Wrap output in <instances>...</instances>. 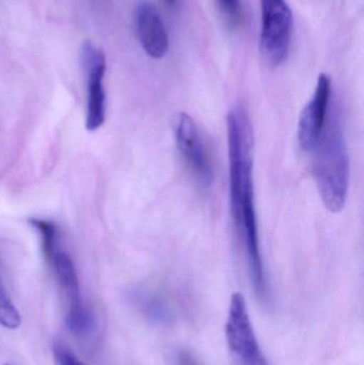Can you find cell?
Returning a JSON list of instances; mask_svg holds the SVG:
<instances>
[{
    "label": "cell",
    "instance_id": "cell-11",
    "mask_svg": "<svg viewBox=\"0 0 364 365\" xmlns=\"http://www.w3.org/2000/svg\"><path fill=\"white\" fill-rule=\"evenodd\" d=\"M220 15L229 29L235 30L243 25L244 6L241 0H215Z\"/></svg>",
    "mask_w": 364,
    "mask_h": 365
},
{
    "label": "cell",
    "instance_id": "cell-14",
    "mask_svg": "<svg viewBox=\"0 0 364 365\" xmlns=\"http://www.w3.org/2000/svg\"><path fill=\"white\" fill-rule=\"evenodd\" d=\"M167 2H169V4H173V2L175 1V0H166Z\"/></svg>",
    "mask_w": 364,
    "mask_h": 365
},
{
    "label": "cell",
    "instance_id": "cell-4",
    "mask_svg": "<svg viewBox=\"0 0 364 365\" xmlns=\"http://www.w3.org/2000/svg\"><path fill=\"white\" fill-rule=\"evenodd\" d=\"M228 346L237 365H271L256 340L245 298L233 294L226 324Z\"/></svg>",
    "mask_w": 364,
    "mask_h": 365
},
{
    "label": "cell",
    "instance_id": "cell-7",
    "mask_svg": "<svg viewBox=\"0 0 364 365\" xmlns=\"http://www.w3.org/2000/svg\"><path fill=\"white\" fill-rule=\"evenodd\" d=\"M81 64L88 81L85 128L94 132L104 124L106 118V96L103 85L106 71L105 53L91 42H85L81 49Z\"/></svg>",
    "mask_w": 364,
    "mask_h": 365
},
{
    "label": "cell",
    "instance_id": "cell-5",
    "mask_svg": "<svg viewBox=\"0 0 364 365\" xmlns=\"http://www.w3.org/2000/svg\"><path fill=\"white\" fill-rule=\"evenodd\" d=\"M175 135L177 149L190 173L202 188H209L215 177L213 164L198 126L188 113L177 115Z\"/></svg>",
    "mask_w": 364,
    "mask_h": 365
},
{
    "label": "cell",
    "instance_id": "cell-8",
    "mask_svg": "<svg viewBox=\"0 0 364 365\" xmlns=\"http://www.w3.org/2000/svg\"><path fill=\"white\" fill-rule=\"evenodd\" d=\"M331 98V77L321 74L316 92L299 118L298 141L301 149L305 151H313L320 141L328 117Z\"/></svg>",
    "mask_w": 364,
    "mask_h": 365
},
{
    "label": "cell",
    "instance_id": "cell-10",
    "mask_svg": "<svg viewBox=\"0 0 364 365\" xmlns=\"http://www.w3.org/2000/svg\"><path fill=\"white\" fill-rule=\"evenodd\" d=\"M29 222L40 233L43 253L49 261L51 257L59 250L57 247V227L53 223L43 219L31 218L29 219Z\"/></svg>",
    "mask_w": 364,
    "mask_h": 365
},
{
    "label": "cell",
    "instance_id": "cell-12",
    "mask_svg": "<svg viewBox=\"0 0 364 365\" xmlns=\"http://www.w3.org/2000/svg\"><path fill=\"white\" fill-rule=\"evenodd\" d=\"M0 325L8 329H16L21 325V317L11 302L6 289L0 284Z\"/></svg>",
    "mask_w": 364,
    "mask_h": 365
},
{
    "label": "cell",
    "instance_id": "cell-9",
    "mask_svg": "<svg viewBox=\"0 0 364 365\" xmlns=\"http://www.w3.org/2000/svg\"><path fill=\"white\" fill-rule=\"evenodd\" d=\"M137 32L141 46L150 57L160 59L168 53L169 38L157 9L149 1H141L137 8Z\"/></svg>",
    "mask_w": 364,
    "mask_h": 365
},
{
    "label": "cell",
    "instance_id": "cell-3",
    "mask_svg": "<svg viewBox=\"0 0 364 365\" xmlns=\"http://www.w3.org/2000/svg\"><path fill=\"white\" fill-rule=\"evenodd\" d=\"M262 10L261 51L269 66L286 61L293 34V14L286 0H260Z\"/></svg>",
    "mask_w": 364,
    "mask_h": 365
},
{
    "label": "cell",
    "instance_id": "cell-2",
    "mask_svg": "<svg viewBox=\"0 0 364 365\" xmlns=\"http://www.w3.org/2000/svg\"><path fill=\"white\" fill-rule=\"evenodd\" d=\"M314 151V177L321 199L329 212H340L345 206L350 181V162L341 111L336 109L328 115Z\"/></svg>",
    "mask_w": 364,
    "mask_h": 365
},
{
    "label": "cell",
    "instance_id": "cell-13",
    "mask_svg": "<svg viewBox=\"0 0 364 365\" xmlns=\"http://www.w3.org/2000/svg\"><path fill=\"white\" fill-rule=\"evenodd\" d=\"M53 351L56 365H85L72 351L59 343L53 345Z\"/></svg>",
    "mask_w": 364,
    "mask_h": 365
},
{
    "label": "cell",
    "instance_id": "cell-1",
    "mask_svg": "<svg viewBox=\"0 0 364 365\" xmlns=\"http://www.w3.org/2000/svg\"><path fill=\"white\" fill-rule=\"evenodd\" d=\"M230 163L231 212L247 257L250 280L256 296L266 300V277L261 257L258 220L254 206V136L251 121L243 107L233 108L227 117Z\"/></svg>",
    "mask_w": 364,
    "mask_h": 365
},
{
    "label": "cell",
    "instance_id": "cell-6",
    "mask_svg": "<svg viewBox=\"0 0 364 365\" xmlns=\"http://www.w3.org/2000/svg\"><path fill=\"white\" fill-rule=\"evenodd\" d=\"M49 262L53 265L58 284L66 298V326L73 334H85L91 325V317L81 299L78 277L72 259L68 253L58 250Z\"/></svg>",
    "mask_w": 364,
    "mask_h": 365
}]
</instances>
